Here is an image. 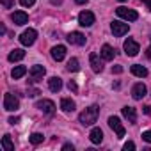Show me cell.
Masks as SVG:
<instances>
[{"instance_id": "cell-4", "label": "cell", "mask_w": 151, "mask_h": 151, "mask_svg": "<svg viewBox=\"0 0 151 151\" xmlns=\"http://www.w3.org/2000/svg\"><path fill=\"white\" fill-rule=\"evenodd\" d=\"M36 37H37V32H36L34 29H27V30L20 36V43H22L23 46H30V45H34Z\"/></svg>"}, {"instance_id": "cell-25", "label": "cell", "mask_w": 151, "mask_h": 151, "mask_svg": "<svg viewBox=\"0 0 151 151\" xmlns=\"http://www.w3.org/2000/svg\"><path fill=\"white\" fill-rule=\"evenodd\" d=\"M68 69L69 71H78V59H69V62H68Z\"/></svg>"}, {"instance_id": "cell-22", "label": "cell", "mask_w": 151, "mask_h": 151, "mask_svg": "<svg viewBox=\"0 0 151 151\" xmlns=\"http://www.w3.org/2000/svg\"><path fill=\"white\" fill-rule=\"evenodd\" d=\"M75 107H77V105H75V101H73L71 98H64V100L60 101V109H62L64 112H73Z\"/></svg>"}, {"instance_id": "cell-27", "label": "cell", "mask_w": 151, "mask_h": 151, "mask_svg": "<svg viewBox=\"0 0 151 151\" xmlns=\"http://www.w3.org/2000/svg\"><path fill=\"white\" fill-rule=\"evenodd\" d=\"M0 2H2V6L6 9H13L14 7V0H0Z\"/></svg>"}, {"instance_id": "cell-8", "label": "cell", "mask_w": 151, "mask_h": 151, "mask_svg": "<svg viewBox=\"0 0 151 151\" xmlns=\"http://www.w3.org/2000/svg\"><path fill=\"white\" fill-rule=\"evenodd\" d=\"M78 23H80L82 27H91V25L94 23V14H93L91 11H82V13L78 14Z\"/></svg>"}, {"instance_id": "cell-32", "label": "cell", "mask_w": 151, "mask_h": 151, "mask_svg": "<svg viewBox=\"0 0 151 151\" xmlns=\"http://www.w3.org/2000/svg\"><path fill=\"white\" fill-rule=\"evenodd\" d=\"M112 73H123V68L121 66H112Z\"/></svg>"}, {"instance_id": "cell-26", "label": "cell", "mask_w": 151, "mask_h": 151, "mask_svg": "<svg viewBox=\"0 0 151 151\" xmlns=\"http://www.w3.org/2000/svg\"><path fill=\"white\" fill-rule=\"evenodd\" d=\"M29 139H30V142H32V144H41L45 137H43L41 133H32V135H30Z\"/></svg>"}, {"instance_id": "cell-10", "label": "cell", "mask_w": 151, "mask_h": 151, "mask_svg": "<svg viewBox=\"0 0 151 151\" xmlns=\"http://www.w3.org/2000/svg\"><path fill=\"white\" fill-rule=\"evenodd\" d=\"M36 107H37L39 110H43L45 114H53V110H55V103H53L52 100H39V101L36 103Z\"/></svg>"}, {"instance_id": "cell-18", "label": "cell", "mask_w": 151, "mask_h": 151, "mask_svg": "<svg viewBox=\"0 0 151 151\" xmlns=\"http://www.w3.org/2000/svg\"><path fill=\"white\" fill-rule=\"evenodd\" d=\"M89 139H91L93 144H100V142L103 140V132H101L100 128H93L91 133H89Z\"/></svg>"}, {"instance_id": "cell-39", "label": "cell", "mask_w": 151, "mask_h": 151, "mask_svg": "<svg viewBox=\"0 0 151 151\" xmlns=\"http://www.w3.org/2000/svg\"><path fill=\"white\" fill-rule=\"evenodd\" d=\"M146 55H147V57H149V59H151V46H149V48H147V52H146Z\"/></svg>"}, {"instance_id": "cell-7", "label": "cell", "mask_w": 151, "mask_h": 151, "mask_svg": "<svg viewBox=\"0 0 151 151\" xmlns=\"http://www.w3.org/2000/svg\"><path fill=\"white\" fill-rule=\"evenodd\" d=\"M45 73H46L45 66H39V64L32 66V68H30V82H37V80H41V78L45 77Z\"/></svg>"}, {"instance_id": "cell-13", "label": "cell", "mask_w": 151, "mask_h": 151, "mask_svg": "<svg viewBox=\"0 0 151 151\" xmlns=\"http://www.w3.org/2000/svg\"><path fill=\"white\" fill-rule=\"evenodd\" d=\"M89 62H91V68H93L94 73H101L103 71V62L100 60L98 53H91L89 55Z\"/></svg>"}, {"instance_id": "cell-9", "label": "cell", "mask_w": 151, "mask_h": 151, "mask_svg": "<svg viewBox=\"0 0 151 151\" xmlns=\"http://www.w3.org/2000/svg\"><path fill=\"white\" fill-rule=\"evenodd\" d=\"M110 29H112L114 36L121 37V36H124V34L128 32V29H130V27H128V23H123V22H112Z\"/></svg>"}, {"instance_id": "cell-23", "label": "cell", "mask_w": 151, "mask_h": 151, "mask_svg": "<svg viewBox=\"0 0 151 151\" xmlns=\"http://www.w3.org/2000/svg\"><path fill=\"white\" fill-rule=\"evenodd\" d=\"M25 73H27V68H25V66H16V68H13V71H11V77H13L14 80H18V78L23 77Z\"/></svg>"}, {"instance_id": "cell-40", "label": "cell", "mask_w": 151, "mask_h": 151, "mask_svg": "<svg viewBox=\"0 0 151 151\" xmlns=\"http://www.w3.org/2000/svg\"><path fill=\"white\" fill-rule=\"evenodd\" d=\"M62 0H52V4H60Z\"/></svg>"}, {"instance_id": "cell-35", "label": "cell", "mask_w": 151, "mask_h": 151, "mask_svg": "<svg viewBox=\"0 0 151 151\" xmlns=\"http://www.w3.org/2000/svg\"><path fill=\"white\" fill-rule=\"evenodd\" d=\"M144 114L151 116V105H146V107H144Z\"/></svg>"}, {"instance_id": "cell-17", "label": "cell", "mask_w": 151, "mask_h": 151, "mask_svg": "<svg viewBox=\"0 0 151 151\" xmlns=\"http://www.w3.org/2000/svg\"><path fill=\"white\" fill-rule=\"evenodd\" d=\"M123 116L128 119V123H135L137 121V112L133 107H123Z\"/></svg>"}, {"instance_id": "cell-41", "label": "cell", "mask_w": 151, "mask_h": 151, "mask_svg": "<svg viewBox=\"0 0 151 151\" xmlns=\"http://www.w3.org/2000/svg\"><path fill=\"white\" fill-rule=\"evenodd\" d=\"M119 2H126V0H119Z\"/></svg>"}, {"instance_id": "cell-21", "label": "cell", "mask_w": 151, "mask_h": 151, "mask_svg": "<svg viewBox=\"0 0 151 151\" xmlns=\"http://www.w3.org/2000/svg\"><path fill=\"white\" fill-rule=\"evenodd\" d=\"M132 73L135 75V77H140V78L147 77V69H146L144 66H140V64H133V66H132Z\"/></svg>"}, {"instance_id": "cell-31", "label": "cell", "mask_w": 151, "mask_h": 151, "mask_svg": "<svg viewBox=\"0 0 151 151\" xmlns=\"http://www.w3.org/2000/svg\"><path fill=\"white\" fill-rule=\"evenodd\" d=\"M142 139H144L146 142H149V144H151V130H147V132H144V133H142Z\"/></svg>"}, {"instance_id": "cell-5", "label": "cell", "mask_w": 151, "mask_h": 151, "mask_svg": "<svg viewBox=\"0 0 151 151\" xmlns=\"http://www.w3.org/2000/svg\"><path fill=\"white\" fill-rule=\"evenodd\" d=\"M116 13H117L119 18H124V20H128V22H135V20L139 18V14H137L133 9H128V7H117Z\"/></svg>"}, {"instance_id": "cell-20", "label": "cell", "mask_w": 151, "mask_h": 151, "mask_svg": "<svg viewBox=\"0 0 151 151\" xmlns=\"http://www.w3.org/2000/svg\"><path fill=\"white\" fill-rule=\"evenodd\" d=\"M48 87H50V91L59 93V91H60V87H62V80H60L59 77H52V78L48 80Z\"/></svg>"}, {"instance_id": "cell-38", "label": "cell", "mask_w": 151, "mask_h": 151, "mask_svg": "<svg viewBox=\"0 0 151 151\" xmlns=\"http://www.w3.org/2000/svg\"><path fill=\"white\" fill-rule=\"evenodd\" d=\"M75 2H77V4H80V6H82V4H87V0H75Z\"/></svg>"}, {"instance_id": "cell-24", "label": "cell", "mask_w": 151, "mask_h": 151, "mask_svg": "<svg viewBox=\"0 0 151 151\" xmlns=\"http://www.w3.org/2000/svg\"><path fill=\"white\" fill-rule=\"evenodd\" d=\"M2 147H4L6 151H14V144H13V140H11V135H4V137H2Z\"/></svg>"}, {"instance_id": "cell-33", "label": "cell", "mask_w": 151, "mask_h": 151, "mask_svg": "<svg viewBox=\"0 0 151 151\" xmlns=\"http://www.w3.org/2000/svg\"><path fill=\"white\" fill-rule=\"evenodd\" d=\"M37 94H39V91H37V89H30L27 96H30V98H32V96H37Z\"/></svg>"}, {"instance_id": "cell-34", "label": "cell", "mask_w": 151, "mask_h": 151, "mask_svg": "<svg viewBox=\"0 0 151 151\" xmlns=\"http://www.w3.org/2000/svg\"><path fill=\"white\" fill-rule=\"evenodd\" d=\"M62 149H64V151H73V146H71V144H64Z\"/></svg>"}, {"instance_id": "cell-30", "label": "cell", "mask_w": 151, "mask_h": 151, "mask_svg": "<svg viewBox=\"0 0 151 151\" xmlns=\"http://www.w3.org/2000/svg\"><path fill=\"white\" fill-rule=\"evenodd\" d=\"M123 149H124V151H133V149H135V144H133L132 140H128V142L124 144V147H123Z\"/></svg>"}, {"instance_id": "cell-6", "label": "cell", "mask_w": 151, "mask_h": 151, "mask_svg": "<svg viewBox=\"0 0 151 151\" xmlns=\"http://www.w3.org/2000/svg\"><path fill=\"white\" fill-rule=\"evenodd\" d=\"M109 126L116 132V135H117L119 139H121V137H124V128H123V124H121L119 117H116V116L109 117Z\"/></svg>"}, {"instance_id": "cell-36", "label": "cell", "mask_w": 151, "mask_h": 151, "mask_svg": "<svg viewBox=\"0 0 151 151\" xmlns=\"http://www.w3.org/2000/svg\"><path fill=\"white\" fill-rule=\"evenodd\" d=\"M18 121H20V117H9V123H11V124H16Z\"/></svg>"}, {"instance_id": "cell-2", "label": "cell", "mask_w": 151, "mask_h": 151, "mask_svg": "<svg viewBox=\"0 0 151 151\" xmlns=\"http://www.w3.org/2000/svg\"><path fill=\"white\" fill-rule=\"evenodd\" d=\"M123 48H124V53H126L128 57H135V55L140 52V46H139V43H137V41H133V39H130V37L124 41Z\"/></svg>"}, {"instance_id": "cell-28", "label": "cell", "mask_w": 151, "mask_h": 151, "mask_svg": "<svg viewBox=\"0 0 151 151\" xmlns=\"http://www.w3.org/2000/svg\"><path fill=\"white\" fill-rule=\"evenodd\" d=\"M68 89H69V91H73V93H77V91H78V86L75 84L73 80H69V82H68Z\"/></svg>"}, {"instance_id": "cell-16", "label": "cell", "mask_w": 151, "mask_h": 151, "mask_svg": "<svg viewBox=\"0 0 151 151\" xmlns=\"http://www.w3.org/2000/svg\"><path fill=\"white\" fill-rule=\"evenodd\" d=\"M101 57H103V60H112L114 59V55H116V50L110 46V45H103L101 46Z\"/></svg>"}, {"instance_id": "cell-29", "label": "cell", "mask_w": 151, "mask_h": 151, "mask_svg": "<svg viewBox=\"0 0 151 151\" xmlns=\"http://www.w3.org/2000/svg\"><path fill=\"white\" fill-rule=\"evenodd\" d=\"M20 4H22L23 7H30V6L36 4V0H20Z\"/></svg>"}, {"instance_id": "cell-37", "label": "cell", "mask_w": 151, "mask_h": 151, "mask_svg": "<svg viewBox=\"0 0 151 151\" xmlns=\"http://www.w3.org/2000/svg\"><path fill=\"white\" fill-rule=\"evenodd\" d=\"M144 4H146V7L151 11V0H144Z\"/></svg>"}, {"instance_id": "cell-19", "label": "cell", "mask_w": 151, "mask_h": 151, "mask_svg": "<svg viewBox=\"0 0 151 151\" xmlns=\"http://www.w3.org/2000/svg\"><path fill=\"white\" fill-rule=\"evenodd\" d=\"M23 57H25V52H23L22 48H14V50L9 53L7 59H9V62H18V60H22Z\"/></svg>"}, {"instance_id": "cell-11", "label": "cell", "mask_w": 151, "mask_h": 151, "mask_svg": "<svg viewBox=\"0 0 151 151\" xmlns=\"http://www.w3.org/2000/svg\"><path fill=\"white\" fill-rule=\"evenodd\" d=\"M68 41L71 45H77V46H84L86 45V36L82 32H71L68 34Z\"/></svg>"}, {"instance_id": "cell-15", "label": "cell", "mask_w": 151, "mask_h": 151, "mask_svg": "<svg viewBox=\"0 0 151 151\" xmlns=\"http://www.w3.org/2000/svg\"><path fill=\"white\" fill-rule=\"evenodd\" d=\"M132 96H133L135 100H142V98L146 96V86H144V84H135L133 89H132Z\"/></svg>"}, {"instance_id": "cell-3", "label": "cell", "mask_w": 151, "mask_h": 151, "mask_svg": "<svg viewBox=\"0 0 151 151\" xmlns=\"http://www.w3.org/2000/svg\"><path fill=\"white\" fill-rule=\"evenodd\" d=\"M18 107H20V101H18V98L14 94H11V93L4 94V109L6 110L13 112V110H18Z\"/></svg>"}, {"instance_id": "cell-14", "label": "cell", "mask_w": 151, "mask_h": 151, "mask_svg": "<svg viewBox=\"0 0 151 151\" xmlns=\"http://www.w3.org/2000/svg\"><path fill=\"white\" fill-rule=\"evenodd\" d=\"M64 57H66V46L57 45V46H53V48H52V59H53V60L60 62Z\"/></svg>"}, {"instance_id": "cell-1", "label": "cell", "mask_w": 151, "mask_h": 151, "mask_svg": "<svg viewBox=\"0 0 151 151\" xmlns=\"http://www.w3.org/2000/svg\"><path fill=\"white\" fill-rule=\"evenodd\" d=\"M98 114H100V109H98L96 105H93V107L86 109V110L78 116V121H80L84 126H91V124H94V123H96Z\"/></svg>"}, {"instance_id": "cell-12", "label": "cell", "mask_w": 151, "mask_h": 151, "mask_svg": "<svg viewBox=\"0 0 151 151\" xmlns=\"http://www.w3.org/2000/svg\"><path fill=\"white\" fill-rule=\"evenodd\" d=\"M11 20L14 22V25H25L29 22V14L23 13V11H14L11 14Z\"/></svg>"}]
</instances>
